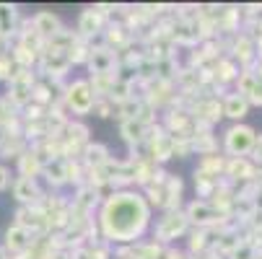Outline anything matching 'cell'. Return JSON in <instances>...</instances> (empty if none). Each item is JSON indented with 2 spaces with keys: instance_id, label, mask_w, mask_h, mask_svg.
Listing matches in <instances>:
<instances>
[{
  "instance_id": "cell-10",
  "label": "cell",
  "mask_w": 262,
  "mask_h": 259,
  "mask_svg": "<svg viewBox=\"0 0 262 259\" xmlns=\"http://www.w3.org/2000/svg\"><path fill=\"white\" fill-rule=\"evenodd\" d=\"M13 21H16V8L0 3V36H8L13 31Z\"/></svg>"
},
{
  "instance_id": "cell-18",
  "label": "cell",
  "mask_w": 262,
  "mask_h": 259,
  "mask_svg": "<svg viewBox=\"0 0 262 259\" xmlns=\"http://www.w3.org/2000/svg\"><path fill=\"white\" fill-rule=\"evenodd\" d=\"M122 132H125V137H127V140H138V137H140V132H143V125H140V122H135V120H127V122L122 125Z\"/></svg>"
},
{
  "instance_id": "cell-8",
  "label": "cell",
  "mask_w": 262,
  "mask_h": 259,
  "mask_svg": "<svg viewBox=\"0 0 262 259\" xmlns=\"http://www.w3.org/2000/svg\"><path fill=\"white\" fill-rule=\"evenodd\" d=\"M29 228H24V226H13V228H8V233H6V244H8V249H13V251H18V249H26L29 246Z\"/></svg>"
},
{
  "instance_id": "cell-25",
  "label": "cell",
  "mask_w": 262,
  "mask_h": 259,
  "mask_svg": "<svg viewBox=\"0 0 262 259\" xmlns=\"http://www.w3.org/2000/svg\"><path fill=\"white\" fill-rule=\"evenodd\" d=\"M8 176H11V174H8V169H6V166H0V190H6Z\"/></svg>"
},
{
  "instance_id": "cell-1",
  "label": "cell",
  "mask_w": 262,
  "mask_h": 259,
  "mask_svg": "<svg viewBox=\"0 0 262 259\" xmlns=\"http://www.w3.org/2000/svg\"><path fill=\"white\" fill-rule=\"evenodd\" d=\"M148 223V207L138 195H112L101 210V228L115 241H133Z\"/></svg>"
},
{
  "instance_id": "cell-5",
  "label": "cell",
  "mask_w": 262,
  "mask_h": 259,
  "mask_svg": "<svg viewBox=\"0 0 262 259\" xmlns=\"http://www.w3.org/2000/svg\"><path fill=\"white\" fill-rule=\"evenodd\" d=\"M187 218H192L195 223H200V226H210V223H218V220L223 218V213L215 210L208 202H192L190 210H187Z\"/></svg>"
},
{
  "instance_id": "cell-26",
  "label": "cell",
  "mask_w": 262,
  "mask_h": 259,
  "mask_svg": "<svg viewBox=\"0 0 262 259\" xmlns=\"http://www.w3.org/2000/svg\"><path fill=\"white\" fill-rule=\"evenodd\" d=\"M6 140H8V130H6L3 125H0V145H3Z\"/></svg>"
},
{
  "instance_id": "cell-7",
  "label": "cell",
  "mask_w": 262,
  "mask_h": 259,
  "mask_svg": "<svg viewBox=\"0 0 262 259\" xmlns=\"http://www.w3.org/2000/svg\"><path fill=\"white\" fill-rule=\"evenodd\" d=\"M247 112H249V101H247V96H242V93H231V96L226 99V106H223V114H226V117H231V120H242V117H247Z\"/></svg>"
},
{
  "instance_id": "cell-13",
  "label": "cell",
  "mask_w": 262,
  "mask_h": 259,
  "mask_svg": "<svg viewBox=\"0 0 262 259\" xmlns=\"http://www.w3.org/2000/svg\"><path fill=\"white\" fill-rule=\"evenodd\" d=\"M42 171H45V174H47V179H50V181H55V184H62V181L68 179V166H65V163H60V161H52V163L42 166Z\"/></svg>"
},
{
  "instance_id": "cell-15",
  "label": "cell",
  "mask_w": 262,
  "mask_h": 259,
  "mask_svg": "<svg viewBox=\"0 0 262 259\" xmlns=\"http://www.w3.org/2000/svg\"><path fill=\"white\" fill-rule=\"evenodd\" d=\"M229 174H231L234 179H249V176L254 174V169H252L244 158H239V161H234V163L229 166Z\"/></svg>"
},
{
  "instance_id": "cell-14",
  "label": "cell",
  "mask_w": 262,
  "mask_h": 259,
  "mask_svg": "<svg viewBox=\"0 0 262 259\" xmlns=\"http://www.w3.org/2000/svg\"><path fill=\"white\" fill-rule=\"evenodd\" d=\"M99 26H101V16L99 13H94V11H86L83 16H81V31L89 36V34H96L99 31Z\"/></svg>"
},
{
  "instance_id": "cell-9",
  "label": "cell",
  "mask_w": 262,
  "mask_h": 259,
  "mask_svg": "<svg viewBox=\"0 0 262 259\" xmlns=\"http://www.w3.org/2000/svg\"><path fill=\"white\" fill-rule=\"evenodd\" d=\"M36 184H34V179H29V176H21L18 181H16V200H21V202H31V200H36Z\"/></svg>"
},
{
  "instance_id": "cell-16",
  "label": "cell",
  "mask_w": 262,
  "mask_h": 259,
  "mask_svg": "<svg viewBox=\"0 0 262 259\" xmlns=\"http://www.w3.org/2000/svg\"><path fill=\"white\" fill-rule=\"evenodd\" d=\"M198 117H205V120H218L221 117V106H218V101H205V104H200V109H198Z\"/></svg>"
},
{
  "instance_id": "cell-24",
  "label": "cell",
  "mask_w": 262,
  "mask_h": 259,
  "mask_svg": "<svg viewBox=\"0 0 262 259\" xmlns=\"http://www.w3.org/2000/svg\"><path fill=\"white\" fill-rule=\"evenodd\" d=\"M252 151H254V158H257V161H262V135L254 140V148H252Z\"/></svg>"
},
{
  "instance_id": "cell-28",
  "label": "cell",
  "mask_w": 262,
  "mask_h": 259,
  "mask_svg": "<svg viewBox=\"0 0 262 259\" xmlns=\"http://www.w3.org/2000/svg\"><path fill=\"white\" fill-rule=\"evenodd\" d=\"M0 259H6V251L3 249H0Z\"/></svg>"
},
{
  "instance_id": "cell-4",
  "label": "cell",
  "mask_w": 262,
  "mask_h": 259,
  "mask_svg": "<svg viewBox=\"0 0 262 259\" xmlns=\"http://www.w3.org/2000/svg\"><path fill=\"white\" fill-rule=\"evenodd\" d=\"M184 228H187V215H182V213H169L161 223H159L156 233H159L161 241H171V239H177L179 233H184Z\"/></svg>"
},
{
  "instance_id": "cell-17",
  "label": "cell",
  "mask_w": 262,
  "mask_h": 259,
  "mask_svg": "<svg viewBox=\"0 0 262 259\" xmlns=\"http://www.w3.org/2000/svg\"><path fill=\"white\" fill-rule=\"evenodd\" d=\"M89 163H94V166L106 163V148L104 145H91L89 148Z\"/></svg>"
},
{
  "instance_id": "cell-11",
  "label": "cell",
  "mask_w": 262,
  "mask_h": 259,
  "mask_svg": "<svg viewBox=\"0 0 262 259\" xmlns=\"http://www.w3.org/2000/svg\"><path fill=\"white\" fill-rule=\"evenodd\" d=\"M18 161H21V171H24V176H29V179H34V174L42 169L36 151H31V153H21V156H18Z\"/></svg>"
},
{
  "instance_id": "cell-2",
  "label": "cell",
  "mask_w": 262,
  "mask_h": 259,
  "mask_svg": "<svg viewBox=\"0 0 262 259\" xmlns=\"http://www.w3.org/2000/svg\"><path fill=\"white\" fill-rule=\"evenodd\" d=\"M254 140H257V135H254L252 127L236 125V127H231V130L226 132V151L242 158L244 153H249L252 148H254Z\"/></svg>"
},
{
  "instance_id": "cell-20",
  "label": "cell",
  "mask_w": 262,
  "mask_h": 259,
  "mask_svg": "<svg viewBox=\"0 0 262 259\" xmlns=\"http://www.w3.org/2000/svg\"><path fill=\"white\" fill-rule=\"evenodd\" d=\"M68 132H70V140H86V135H89V130L83 127V125H70L68 127Z\"/></svg>"
},
{
  "instance_id": "cell-22",
  "label": "cell",
  "mask_w": 262,
  "mask_h": 259,
  "mask_svg": "<svg viewBox=\"0 0 262 259\" xmlns=\"http://www.w3.org/2000/svg\"><path fill=\"white\" fill-rule=\"evenodd\" d=\"M0 78H11V55H0Z\"/></svg>"
},
{
  "instance_id": "cell-12",
  "label": "cell",
  "mask_w": 262,
  "mask_h": 259,
  "mask_svg": "<svg viewBox=\"0 0 262 259\" xmlns=\"http://www.w3.org/2000/svg\"><path fill=\"white\" fill-rule=\"evenodd\" d=\"M91 67H94V73H112V55H109V50L91 52Z\"/></svg>"
},
{
  "instance_id": "cell-21",
  "label": "cell",
  "mask_w": 262,
  "mask_h": 259,
  "mask_svg": "<svg viewBox=\"0 0 262 259\" xmlns=\"http://www.w3.org/2000/svg\"><path fill=\"white\" fill-rule=\"evenodd\" d=\"M16 60H18L21 65H29V62L34 60V52H31L29 47H24V44H21V47L16 50Z\"/></svg>"
},
{
  "instance_id": "cell-27",
  "label": "cell",
  "mask_w": 262,
  "mask_h": 259,
  "mask_svg": "<svg viewBox=\"0 0 262 259\" xmlns=\"http://www.w3.org/2000/svg\"><path fill=\"white\" fill-rule=\"evenodd\" d=\"M169 259H184L182 254H169Z\"/></svg>"
},
{
  "instance_id": "cell-19",
  "label": "cell",
  "mask_w": 262,
  "mask_h": 259,
  "mask_svg": "<svg viewBox=\"0 0 262 259\" xmlns=\"http://www.w3.org/2000/svg\"><path fill=\"white\" fill-rule=\"evenodd\" d=\"M231 259H254V249L249 244H239L234 251H231Z\"/></svg>"
},
{
  "instance_id": "cell-3",
  "label": "cell",
  "mask_w": 262,
  "mask_h": 259,
  "mask_svg": "<svg viewBox=\"0 0 262 259\" xmlns=\"http://www.w3.org/2000/svg\"><path fill=\"white\" fill-rule=\"evenodd\" d=\"M68 104H70L73 112L89 114L91 109H94V91H91V83H86V81L73 83V86L68 88Z\"/></svg>"
},
{
  "instance_id": "cell-23",
  "label": "cell",
  "mask_w": 262,
  "mask_h": 259,
  "mask_svg": "<svg viewBox=\"0 0 262 259\" xmlns=\"http://www.w3.org/2000/svg\"><path fill=\"white\" fill-rule=\"evenodd\" d=\"M234 76H236V67H234L231 62H221V78L229 81V78H234Z\"/></svg>"
},
{
  "instance_id": "cell-6",
  "label": "cell",
  "mask_w": 262,
  "mask_h": 259,
  "mask_svg": "<svg viewBox=\"0 0 262 259\" xmlns=\"http://www.w3.org/2000/svg\"><path fill=\"white\" fill-rule=\"evenodd\" d=\"M34 31L39 36H57L60 34V18L52 16V13H36L34 18Z\"/></svg>"
}]
</instances>
